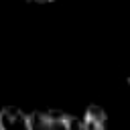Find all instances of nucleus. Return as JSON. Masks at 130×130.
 Returning <instances> with one entry per match:
<instances>
[{
    "label": "nucleus",
    "mask_w": 130,
    "mask_h": 130,
    "mask_svg": "<svg viewBox=\"0 0 130 130\" xmlns=\"http://www.w3.org/2000/svg\"><path fill=\"white\" fill-rule=\"evenodd\" d=\"M24 2H28V4H53L57 0H24Z\"/></svg>",
    "instance_id": "nucleus-4"
},
{
    "label": "nucleus",
    "mask_w": 130,
    "mask_h": 130,
    "mask_svg": "<svg viewBox=\"0 0 130 130\" xmlns=\"http://www.w3.org/2000/svg\"><path fill=\"white\" fill-rule=\"evenodd\" d=\"M79 122L81 130H108V112L98 104H89L83 110Z\"/></svg>",
    "instance_id": "nucleus-3"
},
{
    "label": "nucleus",
    "mask_w": 130,
    "mask_h": 130,
    "mask_svg": "<svg viewBox=\"0 0 130 130\" xmlns=\"http://www.w3.org/2000/svg\"><path fill=\"white\" fill-rule=\"evenodd\" d=\"M35 130H81V122L77 116L59 110V108H45L30 112Z\"/></svg>",
    "instance_id": "nucleus-1"
},
{
    "label": "nucleus",
    "mask_w": 130,
    "mask_h": 130,
    "mask_svg": "<svg viewBox=\"0 0 130 130\" xmlns=\"http://www.w3.org/2000/svg\"><path fill=\"white\" fill-rule=\"evenodd\" d=\"M0 130H35L32 118L18 106L0 108Z\"/></svg>",
    "instance_id": "nucleus-2"
}]
</instances>
